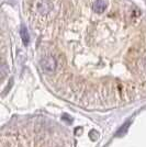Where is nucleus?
Masks as SVG:
<instances>
[{"instance_id":"1","label":"nucleus","mask_w":146,"mask_h":147,"mask_svg":"<svg viewBox=\"0 0 146 147\" xmlns=\"http://www.w3.org/2000/svg\"><path fill=\"white\" fill-rule=\"evenodd\" d=\"M130 124H131V122L125 123V124H124V125H123L122 127H120V129H119V131L116 132V135H118V136H122V135H124V134H125V133L128 132V127H130V126H128Z\"/></svg>"},{"instance_id":"2","label":"nucleus","mask_w":146,"mask_h":147,"mask_svg":"<svg viewBox=\"0 0 146 147\" xmlns=\"http://www.w3.org/2000/svg\"><path fill=\"white\" fill-rule=\"evenodd\" d=\"M21 34H22V40H23V43L26 45V44L29 43V34H28V31L25 30L24 28H22Z\"/></svg>"}]
</instances>
